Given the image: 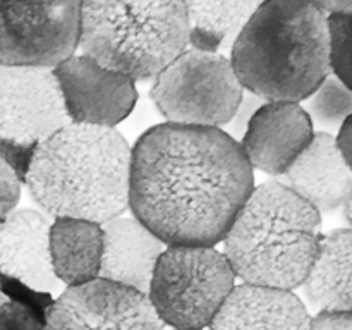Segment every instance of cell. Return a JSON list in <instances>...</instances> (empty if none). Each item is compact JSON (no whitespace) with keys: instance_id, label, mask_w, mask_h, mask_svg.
Here are the masks:
<instances>
[{"instance_id":"cell-14","label":"cell","mask_w":352,"mask_h":330,"mask_svg":"<svg viewBox=\"0 0 352 330\" xmlns=\"http://www.w3.org/2000/svg\"><path fill=\"white\" fill-rule=\"evenodd\" d=\"M274 181L291 189L322 215L342 208L352 184V172L337 150L336 136L316 131L298 160Z\"/></svg>"},{"instance_id":"cell-13","label":"cell","mask_w":352,"mask_h":330,"mask_svg":"<svg viewBox=\"0 0 352 330\" xmlns=\"http://www.w3.org/2000/svg\"><path fill=\"white\" fill-rule=\"evenodd\" d=\"M52 219L41 210H14L0 222V274L36 291L58 289L50 258Z\"/></svg>"},{"instance_id":"cell-7","label":"cell","mask_w":352,"mask_h":330,"mask_svg":"<svg viewBox=\"0 0 352 330\" xmlns=\"http://www.w3.org/2000/svg\"><path fill=\"white\" fill-rule=\"evenodd\" d=\"M150 96L168 124L222 129L244 88L227 55L188 48L155 78Z\"/></svg>"},{"instance_id":"cell-26","label":"cell","mask_w":352,"mask_h":330,"mask_svg":"<svg viewBox=\"0 0 352 330\" xmlns=\"http://www.w3.org/2000/svg\"><path fill=\"white\" fill-rule=\"evenodd\" d=\"M336 144L337 150L342 155L344 162H346L347 167H349L352 172V116L336 133Z\"/></svg>"},{"instance_id":"cell-3","label":"cell","mask_w":352,"mask_h":330,"mask_svg":"<svg viewBox=\"0 0 352 330\" xmlns=\"http://www.w3.org/2000/svg\"><path fill=\"white\" fill-rule=\"evenodd\" d=\"M229 58L241 86L263 102H306L332 74L329 17L315 2H260Z\"/></svg>"},{"instance_id":"cell-21","label":"cell","mask_w":352,"mask_h":330,"mask_svg":"<svg viewBox=\"0 0 352 330\" xmlns=\"http://www.w3.org/2000/svg\"><path fill=\"white\" fill-rule=\"evenodd\" d=\"M322 133L336 136L344 122L352 116V89L347 88L336 74H330L302 105Z\"/></svg>"},{"instance_id":"cell-10","label":"cell","mask_w":352,"mask_h":330,"mask_svg":"<svg viewBox=\"0 0 352 330\" xmlns=\"http://www.w3.org/2000/svg\"><path fill=\"white\" fill-rule=\"evenodd\" d=\"M47 330H167L143 292L96 280L65 287L48 311Z\"/></svg>"},{"instance_id":"cell-2","label":"cell","mask_w":352,"mask_h":330,"mask_svg":"<svg viewBox=\"0 0 352 330\" xmlns=\"http://www.w3.org/2000/svg\"><path fill=\"white\" fill-rule=\"evenodd\" d=\"M23 182L50 219L105 223L129 210L131 146L116 127L71 122L34 151Z\"/></svg>"},{"instance_id":"cell-20","label":"cell","mask_w":352,"mask_h":330,"mask_svg":"<svg viewBox=\"0 0 352 330\" xmlns=\"http://www.w3.org/2000/svg\"><path fill=\"white\" fill-rule=\"evenodd\" d=\"M0 305L3 330H47L48 311L55 299L50 292L36 291L23 282L0 274Z\"/></svg>"},{"instance_id":"cell-11","label":"cell","mask_w":352,"mask_h":330,"mask_svg":"<svg viewBox=\"0 0 352 330\" xmlns=\"http://www.w3.org/2000/svg\"><path fill=\"white\" fill-rule=\"evenodd\" d=\"M52 71L72 124L116 127L138 102L131 79L107 71L86 55H72Z\"/></svg>"},{"instance_id":"cell-28","label":"cell","mask_w":352,"mask_h":330,"mask_svg":"<svg viewBox=\"0 0 352 330\" xmlns=\"http://www.w3.org/2000/svg\"><path fill=\"white\" fill-rule=\"evenodd\" d=\"M344 217H346L347 223H349V227L352 229V184H351V189H349V195H347L346 201H344Z\"/></svg>"},{"instance_id":"cell-16","label":"cell","mask_w":352,"mask_h":330,"mask_svg":"<svg viewBox=\"0 0 352 330\" xmlns=\"http://www.w3.org/2000/svg\"><path fill=\"white\" fill-rule=\"evenodd\" d=\"M309 320L308 308L292 291L241 284L208 330H309Z\"/></svg>"},{"instance_id":"cell-19","label":"cell","mask_w":352,"mask_h":330,"mask_svg":"<svg viewBox=\"0 0 352 330\" xmlns=\"http://www.w3.org/2000/svg\"><path fill=\"white\" fill-rule=\"evenodd\" d=\"M260 2L234 0H191L186 2L189 45L206 54L230 50L237 34L250 21Z\"/></svg>"},{"instance_id":"cell-27","label":"cell","mask_w":352,"mask_h":330,"mask_svg":"<svg viewBox=\"0 0 352 330\" xmlns=\"http://www.w3.org/2000/svg\"><path fill=\"white\" fill-rule=\"evenodd\" d=\"M315 6L327 17L336 14H352V0H327V2H315Z\"/></svg>"},{"instance_id":"cell-4","label":"cell","mask_w":352,"mask_h":330,"mask_svg":"<svg viewBox=\"0 0 352 330\" xmlns=\"http://www.w3.org/2000/svg\"><path fill=\"white\" fill-rule=\"evenodd\" d=\"M322 236V215L272 179L254 186L222 241L223 254L243 284L294 291L305 284Z\"/></svg>"},{"instance_id":"cell-23","label":"cell","mask_w":352,"mask_h":330,"mask_svg":"<svg viewBox=\"0 0 352 330\" xmlns=\"http://www.w3.org/2000/svg\"><path fill=\"white\" fill-rule=\"evenodd\" d=\"M21 198V181L0 155V222L16 210Z\"/></svg>"},{"instance_id":"cell-1","label":"cell","mask_w":352,"mask_h":330,"mask_svg":"<svg viewBox=\"0 0 352 330\" xmlns=\"http://www.w3.org/2000/svg\"><path fill=\"white\" fill-rule=\"evenodd\" d=\"M253 189V168L226 129L164 122L131 150L129 210L167 246L215 248Z\"/></svg>"},{"instance_id":"cell-18","label":"cell","mask_w":352,"mask_h":330,"mask_svg":"<svg viewBox=\"0 0 352 330\" xmlns=\"http://www.w3.org/2000/svg\"><path fill=\"white\" fill-rule=\"evenodd\" d=\"M102 256V223L81 219L52 220V268L60 284H65V287H76L100 278Z\"/></svg>"},{"instance_id":"cell-25","label":"cell","mask_w":352,"mask_h":330,"mask_svg":"<svg viewBox=\"0 0 352 330\" xmlns=\"http://www.w3.org/2000/svg\"><path fill=\"white\" fill-rule=\"evenodd\" d=\"M309 330H352V313L318 311L309 320Z\"/></svg>"},{"instance_id":"cell-8","label":"cell","mask_w":352,"mask_h":330,"mask_svg":"<svg viewBox=\"0 0 352 330\" xmlns=\"http://www.w3.org/2000/svg\"><path fill=\"white\" fill-rule=\"evenodd\" d=\"M69 124L52 69L0 67V155L21 182L34 151Z\"/></svg>"},{"instance_id":"cell-29","label":"cell","mask_w":352,"mask_h":330,"mask_svg":"<svg viewBox=\"0 0 352 330\" xmlns=\"http://www.w3.org/2000/svg\"><path fill=\"white\" fill-rule=\"evenodd\" d=\"M3 298H6V296L2 294V292H0V305H2L3 302ZM0 330H3V323H2V316H0Z\"/></svg>"},{"instance_id":"cell-24","label":"cell","mask_w":352,"mask_h":330,"mask_svg":"<svg viewBox=\"0 0 352 330\" xmlns=\"http://www.w3.org/2000/svg\"><path fill=\"white\" fill-rule=\"evenodd\" d=\"M263 103V100L258 98L253 93H244L236 113H234V117L230 119V122L227 124L229 129H227L226 133L229 134V136H232L236 141H241V138L246 133L248 126H250L251 119H253V116L258 112V109H260Z\"/></svg>"},{"instance_id":"cell-22","label":"cell","mask_w":352,"mask_h":330,"mask_svg":"<svg viewBox=\"0 0 352 330\" xmlns=\"http://www.w3.org/2000/svg\"><path fill=\"white\" fill-rule=\"evenodd\" d=\"M332 72L352 89V14L329 16Z\"/></svg>"},{"instance_id":"cell-9","label":"cell","mask_w":352,"mask_h":330,"mask_svg":"<svg viewBox=\"0 0 352 330\" xmlns=\"http://www.w3.org/2000/svg\"><path fill=\"white\" fill-rule=\"evenodd\" d=\"M81 2H0V67L54 69L79 47Z\"/></svg>"},{"instance_id":"cell-5","label":"cell","mask_w":352,"mask_h":330,"mask_svg":"<svg viewBox=\"0 0 352 330\" xmlns=\"http://www.w3.org/2000/svg\"><path fill=\"white\" fill-rule=\"evenodd\" d=\"M79 47L133 82L157 78L189 47L186 2H81Z\"/></svg>"},{"instance_id":"cell-17","label":"cell","mask_w":352,"mask_h":330,"mask_svg":"<svg viewBox=\"0 0 352 330\" xmlns=\"http://www.w3.org/2000/svg\"><path fill=\"white\" fill-rule=\"evenodd\" d=\"M301 287L316 313H352L351 227H340L323 234L315 263Z\"/></svg>"},{"instance_id":"cell-6","label":"cell","mask_w":352,"mask_h":330,"mask_svg":"<svg viewBox=\"0 0 352 330\" xmlns=\"http://www.w3.org/2000/svg\"><path fill=\"white\" fill-rule=\"evenodd\" d=\"M236 278L226 254L215 248L167 246L146 296L165 327L208 330Z\"/></svg>"},{"instance_id":"cell-15","label":"cell","mask_w":352,"mask_h":330,"mask_svg":"<svg viewBox=\"0 0 352 330\" xmlns=\"http://www.w3.org/2000/svg\"><path fill=\"white\" fill-rule=\"evenodd\" d=\"M103 256L100 278L148 294L158 258L167 244L134 217L102 223Z\"/></svg>"},{"instance_id":"cell-12","label":"cell","mask_w":352,"mask_h":330,"mask_svg":"<svg viewBox=\"0 0 352 330\" xmlns=\"http://www.w3.org/2000/svg\"><path fill=\"white\" fill-rule=\"evenodd\" d=\"M315 126L301 103L265 102L239 144L251 168L280 177L315 136Z\"/></svg>"}]
</instances>
